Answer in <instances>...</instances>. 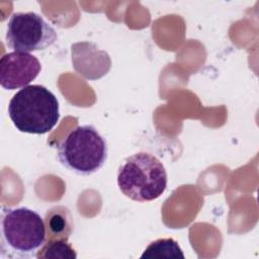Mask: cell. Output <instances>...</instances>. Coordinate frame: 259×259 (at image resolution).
I'll return each mask as SVG.
<instances>
[{
  "label": "cell",
  "instance_id": "1",
  "mask_svg": "<svg viewBox=\"0 0 259 259\" xmlns=\"http://www.w3.org/2000/svg\"><path fill=\"white\" fill-rule=\"evenodd\" d=\"M8 114L19 132L44 135L52 131L59 121V101L47 87L28 85L12 96Z\"/></svg>",
  "mask_w": 259,
  "mask_h": 259
},
{
  "label": "cell",
  "instance_id": "2",
  "mask_svg": "<svg viewBox=\"0 0 259 259\" xmlns=\"http://www.w3.org/2000/svg\"><path fill=\"white\" fill-rule=\"evenodd\" d=\"M117 185L122 194L135 201H152L165 191L167 172L156 156L139 152L127 157L119 166Z\"/></svg>",
  "mask_w": 259,
  "mask_h": 259
},
{
  "label": "cell",
  "instance_id": "3",
  "mask_svg": "<svg viewBox=\"0 0 259 259\" xmlns=\"http://www.w3.org/2000/svg\"><path fill=\"white\" fill-rule=\"evenodd\" d=\"M57 148L60 163L82 176H89L100 170L107 159V143L91 124L76 126Z\"/></svg>",
  "mask_w": 259,
  "mask_h": 259
},
{
  "label": "cell",
  "instance_id": "4",
  "mask_svg": "<svg viewBox=\"0 0 259 259\" xmlns=\"http://www.w3.org/2000/svg\"><path fill=\"white\" fill-rule=\"evenodd\" d=\"M2 249L17 257L35 256L46 243L45 220L34 210L20 206L5 208L1 213Z\"/></svg>",
  "mask_w": 259,
  "mask_h": 259
},
{
  "label": "cell",
  "instance_id": "5",
  "mask_svg": "<svg viewBox=\"0 0 259 259\" xmlns=\"http://www.w3.org/2000/svg\"><path fill=\"white\" fill-rule=\"evenodd\" d=\"M57 32L35 12L13 13L6 29V44L14 52L30 53L50 48L57 40Z\"/></svg>",
  "mask_w": 259,
  "mask_h": 259
},
{
  "label": "cell",
  "instance_id": "6",
  "mask_svg": "<svg viewBox=\"0 0 259 259\" xmlns=\"http://www.w3.org/2000/svg\"><path fill=\"white\" fill-rule=\"evenodd\" d=\"M38 59L22 52L5 54L0 60V84L6 90H14L28 86L40 73Z\"/></svg>",
  "mask_w": 259,
  "mask_h": 259
},
{
  "label": "cell",
  "instance_id": "7",
  "mask_svg": "<svg viewBox=\"0 0 259 259\" xmlns=\"http://www.w3.org/2000/svg\"><path fill=\"white\" fill-rule=\"evenodd\" d=\"M48 240H68L73 232V215L64 205H56L48 209L45 215Z\"/></svg>",
  "mask_w": 259,
  "mask_h": 259
},
{
  "label": "cell",
  "instance_id": "8",
  "mask_svg": "<svg viewBox=\"0 0 259 259\" xmlns=\"http://www.w3.org/2000/svg\"><path fill=\"white\" fill-rule=\"evenodd\" d=\"M184 254L178 243L172 238L158 239L148 245L141 255L142 259H170V258H181L184 259Z\"/></svg>",
  "mask_w": 259,
  "mask_h": 259
},
{
  "label": "cell",
  "instance_id": "9",
  "mask_svg": "<svg viewBox=\"0 0 259 259\" xmlns=\"http://www.w3.org/2000/svg\"><path fill=\"white\" fill-rule=\"evenodd\" d=\"M35 257L38 259H76L77 253L68 240H48L37 251Z\"/></svg>",
  "mask_w": 259,
  "mask_h": 259
}]
</instances>
